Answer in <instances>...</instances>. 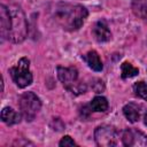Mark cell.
Instances as JSON below:
<instances>
[{
	"label": "cell",
	"mask_w": 147,
	"mask_h": 147,
	"mask_svg": "<svg viewBox=\"0 0 147 147\" xmlns=\"http://www.w3.org/2000/svg\"><path fill=\"white\" fill-rule=\"evenodd\" d=\"M87 9L77 3H68L60 2L55 6L54 9V18L62 29L67 31H76L83 24L85 18L87 17Z\"/></svg>",
	"instance_id": "6da1fadb"
},
{
	"label": "cell",
	"mask_w": 147,
	"mask_h": 147,
	"mask_svg": "<svg viewBox=\"0 0 147 147\" xmlns=\"http://www.w3.org/2000/svg\"><path fill=\"white\" fill-rule=\"evenodd\" d=\"M10 14V32L9 40L15 44L24 41L28 34V22L24 11L17 5H11L8 7Z\"/></svg>",
	"instance_id": "7a4b0ae2"
},
{
	"label": "cell",
	"mask_w": 147,
	"mask_h": 147,
	"mask_svg": "<svg viewBox=\"0 0 147 147\" xmlns=\"http://www.w3.org/2000/svg\"><path fill=\"white\" fill-rule=\"evenodd\" d=\"M57 77L62 85L74 94L85 93L86 86L78 79V71L75 67H57Z\"/></svg>",
	"instance_id": "3957f363"
},
{
	"label": "cell",
	"mask_w": 147,
	"mask_h": 147,
	"mask_svg": "<svg viewBox=\"0 0 147 147\" xmlns=\"http://www.w3.org/2000/svg\"><path fill=\"white\" fill-rule=\"evenodd\" d=\"M9 72L14 83L21 88L26 87L32 83V74L30 71V61L28 57L20 59L16 65L10 68Z\"/></svg>",
	"instance_id": "277c9868"
},
{
	"label": "cell",
	"mask_w": 147,
	"mask_h": 147,
	"mask_svg": "<svg viewBox=\"0 0 147 147\" xmlns=\"http://www.w3.org/2000/svg\"><path fill=\"white\" fill-rule=\"evenodd\" d=\"M20 108L23 117L28 122H31L39 113L41 108V101L33 92H25L20 98Z\"/></svg>",
	"instance_id": "5b68a950"
},
{
	"label": "cell",
	"mask_w": 147,
	"mask_h": 147,
	"mask_svg": "<svg viewBox=\"0 0 147 147\" xmlns=\"http://www.w3.org/2000/svg\"><path fill=\"white\" fill-rule=\"evenodd\" d=\"M94 140L96 145L101 147L116 146L118 141L117 130L111 125H100L94 131Z\"/></svg>",
	"instance_id": "8992f818"
},
{
	"label": "cell",
	"mask_w": 147,
	"mask_h": 147,
	"mask_svg": "<svg viewBox=\"0 0 147 147\" xmlns=\"http://www.w3.org/2000/svg\"><path fill=\"white\" fill-rule=\"evenodd\" d=\"M122 142L127 147H147V136L136 129H126L123 131Z\"/></svg>",
	"instance_id": "52a82bcc"
},
{
	"label": "cell",
	"mask_w": 147,
	"mask_h": 147,
	"mask_svg": "<svg viewBox=\"0 0 147 147\" xmlns=\"http://www.w3.org/2000/svg\"><path fill=\"white\" fill-rule=\"evenodd\" d=\"M93 36L99 42H106L111 39V32L105 21H98L94 24Z\"/></svg>",
	"instance_id": "ba28073f"
},
{
	"label": "cell",
	"mask_w": 147,
	"mask_h": 147,
	"mask_svg": "<svg viewBox=\"0 0 147 147\" xmlns=\"http://www.w3.org/2000/svg\"><path fill=\"white\" fill-rule=\"evenodd\" d=\"M0 22H1V37L2 40L9 39V32H10V14L8 7L5 5L0 6Z\"/></svg>",
	"instance_id": "9c48e42d"
},
{
	"label": "cell",
	"mask_w": 147,
	"mask_h": 147,
	"mask_svg": "<svg viewBox=\"0 0 147 147\" xmlns=\"http://www.w3.org/2000/svg\"><path fill=\"white\" fill-rule=\"evenodd\" d=\"M1 119L3 123L8 124V125H13L16 123H20L21 121V115L15 111L13 108L10 107H5L1 110Z\"/></svg>",
	"instance_id": "30bf717a"
},
{
	"label": "cell",
	"mask_w": 147,
	"mask_h": 147,
	"mask_svg": "<svg viewBox=\"0 0 147 147\" xmlns=\"http://www.w3.org/2000/svg\"><path fill=\"white\" fill-rule=\"evenodd\" d=\"M84 60L86 61V63L88 64V67L94 70V71H101L103 65L101 62V59L99 56V54L95 51H90L86 55H84Z\"/></svg>",
	"instance_id": "8fae6325"
},
{
	"label": "cell",
	"mask_w": 147,
	"mask_h": 147,
	"mask_svg": "<svg viewBox=\"0 0 147 147\" xmlns=\"http://www.w3.org/2000/svg\"><path fill=\"white\" fill-rule=\"evenodd\" d=\"M132 11L137 17L147 22V0H132Z\"/></svg>",
	"instance_id": "7c38bea8"
},
{
	"label": "cell",
	"mask_w": 147,
	"mask_h": 147,
	"mask_svg": "<svg viewBox=\"0 0 147 147\" xmlns=\"http://www.w3.org/2000/svg\"><path fill=\"white\" fill-rule=\"evenodd\" d=\"M123 114L127 118V121H130L131 123H134V122L139 121L140 108L136 103H127L123 107Z\"/></svg>",
	"instance_id": "4fadbf2b"
},
{
	"label": "cell",
	"mask_w": 147,
	"mask_h": 147,
	"mask_svg": "<svg viewBox=\"0 0 147 147\" xmlns=\"http://www.w3.org/2000/svg\"><path fill=\"white\" fill-rule=\"evenodd\" d=\"M91 109L93 111H98V113H103L108 109V101L105 96H95L92 101H91Z\"/></svg>",
	"instance_id": "5bb4252c"
},
{
	"label": "cell",
	"mask_w": 147,
	"mask_h": 147,
	"mask_svg": "<svg viewBox=\"0 0 147 147\" xmlns=\"http://www.w3.org/2000/svg\"><path fill=\"white\" fill-rule=\"evenodd\" d=\"M121 71H122V74H121V76H122V78H131V77H134V76H137L138 74H139V70H138V68H136V67H133L131 63H129V62H123L122 63V65H121Z\"/></svg>",
	"instance_id": "9a60e30c"
},
{
	"label": "cell",
	"mask_w": 147,
	"mask_h": 147,
	"mask_svg": "<svg viewBox=\"0 0 147 147\" xmlns=\"http://www.w3.org/2000/svg\"><path fill=\"white\" fill-rule=\"evenodd\" d=\"M133 90H134L136 94L139 98H141V99H144V100L147 101V83H145V82H138V83H136L133 85Z\"/></svg>",
	"instance_id": "2e32d148"
},
{
	"label": "cell",
	"mask_w": 147,
	"mask_h": 147,
	"mask_svg": "<svg viewBox=\"0 0 147 147\" xmlns=\"http://www.w3.org/2000/svg\"><path fill=\"white\" fill-rule=\"evenodd\" d=\"M59 145L61 146V147H67V146H76V142L74 141V139L70 137V136H64L62 139H61V141L59 142Z\"/></svg>",
	"instance_id": "e0dca14e"
},
{
	"label": "cell",
	"mask_w": 147,
	"mask_h": 147,
	"mask_svg": "<svg viewBox=\"0 0 147 147\" xmlns=\"http://www.w3.org/2000/svg\"><path fill=\"white\" fill-rule=\"evenodd\" d=\"M145 124L147 125V113L145 114Z\"/></svg>",
	"instance_id": "ac0fdd59"
}]
</instances>
